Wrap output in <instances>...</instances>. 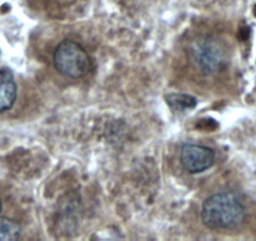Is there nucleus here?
<instances>
[{
	"label": "nucleus",
	"mask_w": 256,
	"mask_h": 241,
	"mask_svg": "<svg viewBox=\"0 0 256 241\" xmlns=\"http://www.w3.org/2000/svg\"><path fill=\"white\" fill-rule=\"evenodd\" d=\"M190 56L196 68L202 74L211 76L224 68L226 63V53L220 43L211 39H200L192 43Z\"/></svg>",
	"instance_id": "nucleus-3"
},
{
	"label": "nucleus",
	"mask_w": 256,
	"mask_h": 241,
	"mask_svg": "<svg viewBox=\"0 0 256 241\" xmlns=\"http://www.w3.org/2000/svg\"><path fill=\"white\" fill-rule=\"evenodd\" d=\"M22 226L16 220L0 218V241H13L19 238Z\"/></svg>",
	"instance_id": "nucleus-6"
},
{
	"label": "nucleus",
	"mask_w": 256,
	"mask_h": 241,
	"mask_svg": "<svg viewBox=\"0 0 256 241\" xmlns=\"http://www.w3.org/2000/svg\"><path fill=\"white\" fill-rule=\"evenodd\" d=\"M53 64L59 74L72 80L86 77L93 68L88 52L70 39H64L56 46L53 54Z\"/></svg>",
	"instance_id": "nucleus-2"
},
{
	"label": "nucleus",
	"mask_w": 256,
	"mask_h": 241,
	"mask_svg": "<svg viewBox=\"0 0 256 241\" xmlns=\"http://www.w3.org/2000/svg\"><path fill=\"white\" fill-rule=\"evenodd\" d=\"M0 211H2V201H0Z\"/></svg>",
	"instance_id": "nucleus-7"
},
{
	"label": "nucleus",
	"mask_w": 256,
	"mask_h": 241,
	"mask_svg": "<svg viewBox=\"0 0 256 241\" xmlns=\"http://www.w3.org/2000/svg\"><path fill=\"white\" fill-rule=\"evenodd\" d=\"M180 160L188 174H201L214 164L215 152L208 146L187 144L182 146Z\"/></svg>",
	"instance_id": "nucleus-4"
},
{
	"label": "nucleus",
	"mask_w": 256,
	"mask_h": 241,
	"mask_svg": "<svg viewBox=\"0 0 256 241\" xmlns=\"http://www.w3.org/2000/svg\"><path fill=\"white\" fill-rule=\"evenodd\" d=\"M245 206L231 191H221L206 198L201 210L204 225L214 230H228L241 225L245 218Z\"/></svg>",
	"instance_id": "nucleus-1"
},
{
	"label": "nucleus",
	"mask_w": 256,
	"mask_h": 241,
	"mask_svg": "<svg viewBox=\"0 0 256 241\" xmlns=\"http://www.w3.org/2000/svg\"><path fill=\"white\" fill-rule=\"evenodd\" d=\"M16 100V83L9 70H0V113L9 110Z\"/></svg>",
	"instance_id": "nucleus-5"
}]
</instances>
